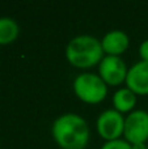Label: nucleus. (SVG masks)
<instances>
[{"mask_svg": "<svg viewBox=\"0 0 148 149\" xmlns=\"http://www.w3.org/2000/svg\"><path fill=\"white\" fill-rule=\"evenodd\" d=\"M51 134L62 149H84L89 141V127L84 118L67 113L58 116L52 123Z\"/></svg>", "mask_w": 148, "mask_h": 149, "instance_id": "nucleus-1", "label": "nucleus"}, {"mask_svg": "<svg viewBox=\"0 0 148 149\" xmlns=\"http://www.w3.org/2000/svg\"><path fill=\"white\" fill-rule=\"evenodd\" d=\"M66 58L71 65L77 68H91L104 59L101 41L88 34L77 36L68 42Z\"/></svg>", "mask_w": 148, "mask_h": 149, "instance_id": "nucleus-2", "label": "nucleus"}, {"mask_svg": "<svg viewBox=\"0 0 148 149\" xmlns=\"http://www.w3.org/2000/svg\"><path fill=\"white\" fill-rule=\"evenodd\" d=\"M73 92L85 103H100L108 94V85L100 74L81 73L73 80Z\"/></svg>", "mask_w": 148, "mask_h": 149, "instance_id": "nucleus-3", "label": "nucleus"}, {"mask_svg": "<svg viewBox=\"0 0 148 149\" xmlns=\"http://www.w3.org/2000/svg\"><path fill=\"white\" fill-rule=\"evenodd\" d=\"M123 136L131 145L144 144L148 140V113L144 110L131 111L125 119Z\"/></svg>", "mask_w": 148, "mask_h": 149, "instance_id": "nucleus-4", "label": "nucleus"}, {"mask_svg": "<svg viewBox=\"0 0 148 149\" xmlns=\"http://www.w3.org/2000/svg\"><path fill=\"white\" fill-rule=\"evenodd\" d=\"M125 130V118L114 109L105 110L97 119V132L102 139L112 141L119 139Z\"/></svg>", "mask_w": 148, "mask_h": 149, "instance_id": "nucleus-5", "label": "nucleus"}, {"mask_svg": "<svg viewBox=\"0 0 148 149\" xmlns=\"http://www.w3.org/2000/svg\"><path fill=\"white\" fill-rule=\"evenodd\" d=\"M127 72L128 70L126 67V63L119 56L106 55L98 64L100 77L104 80L105 84L110 86H117L126 81Z\"/></svg>", "mask_w": 148, "mask_h": 149, "instance_id": "nucleus-6", "label": "nucleus"}, {"mask_svg": "<svg viewBox=\"0 0 148 149\" xmlns=\"http://www.w3.org/2000/svg\"><path fill=\"white\" fill-rule=\"evenodd\" d=\"M126 85L135 94H148V62L140 60L128 70L126 76Z\"/></svg>", "mask_w": 148, "mask_h": 149, "instance_id": "nucleus-7", "label": "nucleus"}, {"mask_svg": "<svg viewBox=\"0 0 148 149\" xmlns=\"http://www.w3.org/2000/svg\"><path fill=\"white\" fill-rule=\"evenodd\" d=\"M130 39L127 34L122 30H110L104 36L101 41V46L104 52L113 56H119L127 50Z\"/></svg>", "mask_w": 148, "mask_h": 149, "instance_id": "nucleus-8", "label": "nucleus"}, {"mask_svg": "<svg viewBox=\"0 0 148 149\" xmlns=\"http://www.w3.org/2000/svg\"><path fill=\"white\" fill-rule=\"evenodd\" d=\"M113 105L118 113H128L136 105V94L128 88H122L113 95Z\"/></svg>", "mask_w": 148, "mask_h": 149, "instance_id": "nucleus-9", "label": "nucleus"}, {"mask_svg": "<svg viewBox=\"0 0 148 149\" xmlns=\"http://www.w3.org/2000/svg\"><path fill=\"white\" fill-rule=\"evenodd\" d=\"M20 33L18 24L13 18L0 17V45H9L16 41Z\"/></svg>", "mask_w": 148, "mask_h": 149, "instance_id": "nucleus-10", "label": "nucleus"}, {"mask_svg": "<svg viewBox=\"0 0 148 149\" xmlns=\"http://www.w3.org/2000/svg\"><path fill=\"white\" fill-rule=\"evenodd\" d=\"M101 149H133V148H131V144L128 141L122 139H117V140H112V141H106L101 147Z\"/></svg>", "mask_w": 148, "mask_h": 149, "instance_id": "nucleus-11", "label": "nucleus"}, {"mask_svg": "<svg viewBox=\"0 0 148 149\" xmlns=\"http://www.w3.org/2000/svg\"><path fill=\"white\" fill-rule=\"evenodd\" d=\"M139 55H140L142 60L148 62V39L143 41L139 46Z\"/></svg>", "mask_w": 148, "mask_h": 149, "instance_id": "nucleus-12", "label": "nucleus"}, {"mask_svg": "<svg viewBox=\"0 0 148 149\" xmlns=\"http://www.w3.org/2000/svg\"><path fill=\"white\" fill-rule=\"evenodd\" d=\"M131 148L133 149H147V147L144 144H134V145H131Z\"/></svg>", "mask_w": 148, "mask_h": 149, "instance_id": "nucleus-13", "label": "nucleus"}, {"mask_svg": "<svg viewBox=\"0 0 148 149\" xmlns=\"http://www.w3.org/2000/svg\"><path fill=\"white\" fill-rule=\"evenodd\" d=\"M147 149H148V147H147Z\"/></svg>", "mask_w": 148, "mask_h": 149, "instance_id": "nucleus-14", "label": "nucleus"}]
</instances>
